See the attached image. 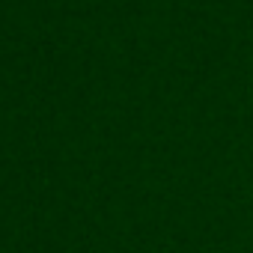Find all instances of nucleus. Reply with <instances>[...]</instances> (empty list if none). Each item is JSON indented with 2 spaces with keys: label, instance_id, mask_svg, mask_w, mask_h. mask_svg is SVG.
I'll list each match as a JSON object with an SVG mask.
<instances>
[]
</instances>
